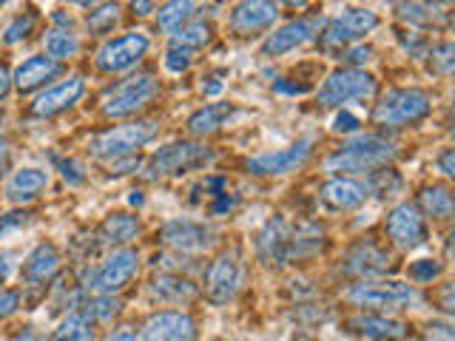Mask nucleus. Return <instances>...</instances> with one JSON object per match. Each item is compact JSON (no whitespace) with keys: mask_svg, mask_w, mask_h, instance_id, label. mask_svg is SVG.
I'll use <instances>...</instances> for the list:
<instances>
[{"mask_svg":"<svg viewBox=\"0 0 455 341\" xmlns=\"http://www.w3.org/2000/svg\"><path fill=\"white\" fill-rule=\"evenodd\" d=\"M395 146L390 139H384L379 134H355L347 139L339 151H333L324 160V168L331 174H376V170L387 168L395 160Z\"/></svg>","mask_w":455,"mask_h":341,"instance_id":"nucleus-1","label":"nucleus"},{"mask_svg":"<svg viewBox=\"0 0 455 341\" xmlns=\"http://www.w3.org/2000/svg\"><path fill=\"white\" fill-rule=\"evenodd\" d=\"M160 125L154 120H137V123H123V125H114L108 131L92 137L89 142V154L94 160H103V163H117L125 160V156H134V151H140L142 146L156 137Z\"/></svg>","mask_w":455,"mask_h":341,"instance_id":"nucleus-2","label":"nucleus"},{"mask_svg":"<svg viewBox=\"0 0 455 341\" xmlns=\"http://www.w3.org/2000/svg\"><path fill=\"white\" fill-rule=\"evenodd\" d=\"M345 298L355 307L367 310H398L419 302V290L398 279H362L353 282Z\"/></svg>","mask_w":455,"mask_h":341,"instance_id":"nucleus-3","label":"nucleus"},{"mask_svg":"<svg viewBox=\"0 0 455 341\" xmlns=\"http://www.w3.org/2000/svg\"><path fill=\"white\" fill-rule=\"evenodd\" d=\"M156 94H160V83L151 75H132L120 83H114L111 89H106L103 99H100V108H103L106 117H132V114L148 108Z\"/></svg>","mask_w":455,"mask_h":341,"instance_id":"nucleus-4","label":"nucleus"},{"mask_svg":"<svg viewBox=\"0 0 455 341\" xmlns=\"http://www.w3.org/2000/svg\"><path fill=\"white\" fill-rule=\"evenodd\" d=\"M137 274H140V253L134 248H114L89 274L85 290L97 296H114L123 288H128L137 279Z\"/></svg>","mask_w":455,"mask_h":341,"instance_id":"nucleus-5","label":"nucleus"},{"mask_svg":"<svg viewBox=\"0 0 455 341\" xmlns=\"http://www.w3.org/2000/svg\"><path fill=\"white\" fill-rule=\"evenodd\" d=\"M433 103L421 89H393L373 108V123L387 128H404L421 123L430 114Z\"/></svg>","mask_w":455,"mask_h":341,"instance_id":"nucleus-6","label":"nucleus"},{"mask_svg":"<svg viewBox=\"0 0 455 341\" xmlns=\"http://www.w3.org/2000/svg\"><path fill=\"white\" fill-rule=\"evenodd\" d=\"M213 160V151L199 142H171L146 163V179H163V177H180L185 170L203 168Z\"/></svg>","mask_w":455,"mask_h":341,"instance_id":"nucleus-7","label":"nucleus"},{"mask_svg":"<svg viewBox=\"0 0 455 341\" xmlns=\"http://www.w3.org/2000/svg\"><path fill=\"white\" fill-rule=\"evenodd\" d=\"M373 94H376L373 75H367L362 68H339L319 85L316 99L324 108H339L347 106L350 99H370Z\"/></svg>","mask_w":455,"mask_h":341,"instance_id":"nucleus-8","label":"nucleus"},{"mask_svg":"<svg viewBox=\"0 0 455 341\" xmlns=\"http://www.w3.org/2000/svg\"><path fill=\"white\" fill-rule=\"evenodd\" d=\"M248 276L245 259L239 250H225L213 259L205 270V296L213 305H225L242 290Z\"/></svg>","mask_w":455,"mask_h":341,"instance_id":"nucleus-9","label":"nucleus"},{"mask_svg":"<svg viewBox=\"0 0 455 341\" xmlns=\"http://www.w3.org/2000/svg\"><path fill=\"white\" fill-rule=\"evenodd\" d=\"M379 26V14L373 9H345L336 18L324 20L322 28V49H341L350 46V43L362 40L364 35H370Z\"/></svg>","mask_w":455,"mask_h":341,"instance_id":"nucleus-10","label":"nucleus"},{"mask_svg":"<svg viewBox=\"0 0 455 341\" xmlns=\"http://www.w3.org/2000/svg\"><path fill=\"white\" fill-rule=\"evenodd\" d=\"M293 245H296V227L284 219L274 217L256 236V256L265 267H284L293 262Z\"/></svg>","mask_w":455,"mask_h":341,"instance_id":"nucleus-11","label":"nucleus"},{"mask_svg":"<svg viewBox=\"0 0 455 341\" xmlns=\"http://www.w3.org/2000/svg\"><path fill=\"white\" fill-rule=\"evenodd\" d=\"M148 49H151L148 35L125 32L120 37L108 40L106 46L97 52L94 63H97L100 71H106V75H117V71H128L132 66H137L142 57L148 54Z\"/></svg>","mask_w":455,"mask_h":341,"instance_id":"nucleus-12","label":"nucleus"},{"mask_svg":"<svg viewBox=\"0 0 455 341\" xmlns=\"http://www.w3.org/2000/svg\"><path fill=\"white\" fill-rule=\"evenodd\" d=\"M384 234H387L390 245L398 250H416L427 242V222L424 213L412 205V202H402L395 205L387 219H384Z\"/></svg>","mask_w":455,"mask_h":341,"instance_id":"nucleus-13","label":"nucleus"},{"mask_svg":"<svg viewBox=\"0 0 455 341\" xmlns=\"http://www.w3.org/2000/svg\"><path fill=\"white\" fill-rule=\"evenodd\" d=\"M156 239L163 242L165 248L180 250V253H203L213 248L217 242V231L205 222H194V219H168Z\"/></svg>","mask_w":455,"mask_h":341,"instance_id":"nucleus-14","label":"nucleus"},{"mask_svg":"<svg viewBox=\"0 0 455 341\" xmlns=\"http://www.w3.org/2000/svg\"><path fill=\"white\" fill-rule=\"evenodd\" d=\"M310 154H313V137H302L288 148L251 156V160L245 163V168L256 177H284V174H293L296 168H302Z\"/></svg>","mask_w":455,"mask_h":341,"instance_id":"nucleus-15","label":"nucleus"},{"mask_svg":"<svg viewBox=\"0 0 455 341\" xmlns=\"http://www.w3.org/2000/svg\"><path fill=\"white\" fill-rule=\"evenodd\" d=\"M142 341H199V327L191 313L160 310L142 324Z\"/></svg>","mask_w":455,"mask_h":341,"instance_id":"nucleus-16","label":"nucleus"},{"mask_svg":"<svg viewBox=\"0 0 455 341\" xmlns=\"http://www.w3.org/2000/svg\"><path fill=\"white\" fill-rule=\"evenodd\" d=\"M393 265V256L379 248L376 242H355V245L345 253L341 259V274L362 282V279H376L381 274H387Z\"/></svg>","mask_w":455,"mask_h":341,"instance_id":"nucleus-17","label":"nucleus"},{"mask_svg":"<svg viewBox=\"0 0 455 341\" xmlns=\"http://www.w3.org/2000/svg\"><path fill=\"white\" fill-rule=\"evenodd\" d=\"M322 28H324L322 18H299V20L284 23L276 28V32L267 35V40L262 43V54L265 57L288 54L299 46H305V43H310L316 35H322Z\"/></svg>","mask_w":455,"mask_h":341,"instance_id":"nucleus-18","label":"nucleus"},{"mask_svg":"<svg viewBox=\"0 0 455 341\" xmlns=\"http://www.w3.org/2000/svg\"><path fill=\"white\" fill-rule=\"evenodd\" d=\"M85 94V80L83 77H68L63 83L52 85L40 97H35V103L28 106V114L40 120H49L57 117V114L68 111L75 103H80V97Z\"/></svg>","mask_w":455,"mask_h":341,"instance_id":"nucleus-19","label":"nucleus"},{"mask_svg":"<svg viewBox=\"0 0 455 341\" xmlns=\"http://www.w3.org/2000/svg\"><path fill=\"white\" fill-rule=\"evenodd\" d=\"M370 185L353 177H333L319 188V202L327 210H353L367 202Z\"/></svg>","mask_w":455,"mask_h":341,"instance_id":"nucleus-20","label":"nucleus"},{"mask_svg":"<svg viewBox=\"0 0 455 341\" xmlns=\"http://www.w3.org/2000/svg\"><path fill=\"white\" fill-rule=\"evenodd\" d=\"M347 330L370 341H402L410 336V324L384 316V313H359L347 319Z\"/></svg>","mask_w":455,"mask_h":341,"instance_id":"nucleus-21","label":"nucleus"},{"mask_svg":"<svg viewBox=\"0 0 455 341\" xmlns=\"http://www.w3.org/2000/svg\"><path fill=\"white\" fill-rule=\"evenodd\" d=\"M279 18L276 4H265V0H251V4H239L231 12V32L239 37H251L256 32H267Z\"/></svg>","mask_w":455,"mask_h":341,"instance_id":"nucleus-22","label":"nucleus"},{"mask_svg":"<svg viewBox=\"0 0 455 341\" xmlns=\"http://www.w3.org/2000/svg\"><path fill=\"white\" fill-rule=\"evenodd\" d=\"M63 71L60 63H54L52 57L46 54H35V57H28V60H23L18 68H14V75H12V83L18 85V91H35L40 89V85H46L49 80H54L57 75Z\"/></svg>","mask_w":455,"mask_h":341,"instance_id":"nucleus-23","label":"nucleus"},{"mask_svg":"<svg viewBox=\"0 0 455 341\" xmlns=\"http://www.w3.org/2000/svg\"><path fill=\"white\" fill-rule=\"evenodd\" d=\"M148 290L154 298H160L163 305H191L196 298V284L188 276H180V274H160L154 276Z\"/></svg>","mask_w":455,"mask_h":341,"instance_id":"nucleus-24","label":"nucleus"},{"mask_svg":"<svg viewBox=\"0 0 455 341\" xmlns=\"http://www.w3.org/2000/svg\"><path fill=\"white\" fill-rule=\"evenodd\" d=\"M60 265H63L60 250L49 245V242H43V245H37L32 253H28V259L23 265V279L28 284H46L60 274Z\"/></svg>","mask_w":455,"mask_h":341,"instance_id":"nucleus-25","label":"nucleus"},{"mask_svg":"<svg viewBox=\"0 0 455 341\" xmlns=\"http://www.w3.org/2000/svg\"><path fill=\"white\" fill-rule=\"evenodd\" d=\"M43 188H49V170L20 168L6 182V199L9 202H32Z\"/></svg>","mask_w":455,"mask_h":341,"instance_id":"nucleus-26","label":"nucleus"},{"mask_svg":"<svg viewBox=\"0 0 455 341\" xmlns=\"http://www.w3.org/2000/svg\"><path fill=\"white\" fill-rule=\"evenodd\" d=\"M142 231L140 219L134 217V213H108V217L103 219V225H100V242H106V245H128L132 239H137Z\"/></svg>","mask_w":455,"mask_h":341,"instance_id":"nucleus-27","label":"nucleus"},{"mask_svg":"<svg viewBox=\"0 0 455 341\" xmlns=\"http://www.w3.org/2000/svg\"><path fill=\"white\" fill-rule=\"evenodd\" d=\"M231 117H234L231 103H208L188 117V134H194V137L213 134V131H220Z\"/></svg>","mask_w":455,"mask_h":341,"instance_id":"nucleus-28","label":"nucleus"},{"mask_svg":"<svg viewBox=\"0 0 455 341\" xmlns=\"http://www.w3.org/2000/svg\"><path fill=\"white\" fill-rule=\"evenodd\" d=\"M419 210H424L433 219H447L455 213V196L444 188V185H427L419 194Z\"/></svg>","mask_w":455,"mask_h":341,"instance_id":"nucleus-29","label":"nucleus"},{"mask_svg":"<svg viewBox=\"0 0 455 341\" xmlns=\"http://www.w3.org/2000/svg\"><path fill=\"white\" fill-rule=\"evenodd\" d=\"M196 18V4H188V0H171L160 12H156V23H160L163 32H168L174 37L185 23H191Z\"/></svg>","mask_w":455,"mask_h":341,"instance_id":"nucleus-30","label":"nucleus"},{"mask_svg":"<svg viewBox=\"0 0 455 341\" xmlns=\"http://www.w3.org/2000/svg\"><path fill=\"white\" fill-rule=\"evenodd\" d=\"M52 341H94V321L85 316L83 310L68 313V316L57 324Z\"/></svg>","mask_w":455,"mask_h":341,"instance_id":"nucleus-31","label":"nucleus"},{"mask_svg":"<svg viewBox=\"0 0 455 341\" xmlns=\"http://www.w3.org/2000/svg\"><path fill=\"white\" fill-rule=\"evenodd\" d=\"M43 49H46V54L54 63H63L80 52V40L68 28H49L46 37H43Z\"/></svg>","mask_w":455,"mask_h":341,"instance_id":"nucleus-32","label":"nucleus"},{"mask_svg":"<svg viewBox=\"0 0 455 341\" xmlns=\"http://www.w3.org/2000/svg\"><path fill=\"white\" fill-rule=\"evenodd\" d=\"M447 6H433V4H402L398 6V18L410 26H430L450 18V12H444Z\"/></svg>","mask_w":455,"mask_h":341,"instance_id":"nucleus-33","label":"nucleus"},{"mask_svg":"<svg viewBox=\"0 0 455 341\" xmlns=\"http://www.w3.org/2000/svg\"><path fill=\"white\" fill-rule=\"evenodd\" d=\"M213 37V28L211 23H205L203 18H194L191 23H185L180 32L174 35V46H182V49H203L208 46Z\"/></svg>","mask_w":455,"mask_h":341,"instance_id":"nucleus-34","label":"nucleus"},{"mask_svg":"<svg viewBox=\"0 0 455 341\" xmlns=\"http://www.w3.org/2000/svg\"><path fill=\"white\" fill-rule=\"evenodd\" d=\"M427 63H430V71L441 77H455V40H444L435 43L427 52Z\"/></svg>","mask_w":455,"mask_h":341,"instance_id":"nucleus-35","label":"nucleus"},{"mask_svg":"<svg viewBox=\"0 0 455 341\" xmlns=\"http://www.w3.org/2000/svg\"><path fill=\"white\" fill-rule=\"evenodd\" d=\"M85 316H89L94 324H106L111 321L114 316L120 313V298H114V296H94L89 298L83 307H80Z\"/></svg>","mask_w":455,"mask_h":341,"instance_id":"nucleus-36","label":"nucleus"},{"mask_svg":"<svg viewBox=\"0 0 455 341\" xmlns=\"http://www.w3.org/2000/svg\"><path fill=\"white\" fill-rule=\"evenodd\" d=\"M120 20V6L117 4H103L97 6L89 18H85V28H89L92 35H108L114 26Z\"/></svg>","mask_w":455,"mask_h":341,"instance_id":"nucleus-37","label":"nucleus"},{"mask_svg":"<svg viewBox=\"0 0 455 341\" xmlns=\"http://www.w3.org/2000/svg\"><path fill=\"white\" fill-rule=\"evenodd\" d=\"M35 26H37V14L35 12H26V14H18L9 26H6V32H4V43L6 46H14V43H23L28 35L35 32Z\"/></svg>","mask_w":455,"mask_h":341,"instance_id":"nucleus-38","label":"nucleus"},{"mask_svg":"<svg viewBox=\"0 0 455 341\" xmlns=\"http://www.w3.org/2000/svg\"><path fill=\"white\" fill-rule=\"evenodd\" d=\"M441 274H444V265H441L438 259H419V262H412V265H410V279H412V282H419V284L433 282V279H438Z\"/></svg>","mask_w":455,"mask_h":341,"instance_id":"nucleus-39","label":"nucleus"},{"mask_svg":"<svg viewBox=\"0 0 455 341\" xmlns=\"http://www.w3.org/2000/svg\"><path fill=\"white\" fill-rule=\"evenodd\" d=\"M194 63V52L191 49H182V46H171L165 52V68L174 71V75H182V71H188Z\"/></svg>","mask_w":455,"mask_h":341,"instance_id":"nucleus-40","label":"nucleus"},{"mask_svg":"<svg viewBox=\"0 0 455 341\" xmlns=\"http://www.w3.org/2000/svg\"><path fill=\"white\" fill-rule=\"evenodd\" d=\"M424 341H455V321L435 319L424 324Z\"/></svg>","mask_w":455,"mask_h":341,"instance_id":"nucleus-41","label":"nucleus"},{"mask_svg":"<svg viewBox=\"0 0 455 341\" xmlns=\"http://www.w3.org/2000/svg\"><path fill=\"white\" fill-rule=\"evenodd\" d=\"M52 163H54L57 168H60V174H63V179H66L68 185H80V182L85 179L83 165H80L77 160H63V156L52 154Z\"/></svg>","mask_w":455,"mask_h":341,"instance_id":"nucleus-42","label":"nucleus"},{"mask_svg":"<svg viewBox=\"0 0 455 341\" xmlns=\"http://www.w3.org/2000/svg\"><path fill=\"white\" fill-rule=\"evenodd\" d=\"M28 219H32V213H26V210H14V213H6V217H0V236L18 231V227H26Z\"/></svg>","mask_w":455,"mask_h":341,"instance_id":"nucleus-43","label":"nucleus"},{"mask_svg":"<svg viewBox=\"0 0 455 341\" xmlns=\"http://www.w3.org/2000/svg\"><path fill=\"white\" fill-rule=\"evenodd\" d=\"M359 125H362V120L359 117H353V114H347V111H341V114H336L333 117V131L336 134H355L359 131Z\"/></svg>","mask_w":455,"mask_h":341,"instance_id":"nucleus-44","label":"nucleus"},{"mask_svg":"<svg viewBox=\"0 0 455 341\" xmlns=\"http://www.w3.org/2000/svg\"><path fill=\"white\" fill-rule=\"evenodd\" d=\"M341 60L350 63V68L353 66H364V63L373 60V49H370V46H353V49L345 52V57H341Z\"/></svg>","mask_w":455,"mask_h":341,"instance_id":"nucleus-45","label":"nucleus"},{"mask_svg":"<svg viewBox=\"0 0 455 341\" xmlns=\"http://www.w3.org/2000/svg\"><path fill=\"white\" fill-rule=\"evenodd\" d=\"M20 307V293L18 290H0V319L12 316Z\"/></svg>","mask_w":455,"mask_h":341,"instance_id":"nucleus-46","label":"nucleus"},{"mask_svg":"<svg viewBox=\"0 0 455 341\" xmlns=\"http://www.w3.org/2000/svg\"><path fill=\"white\" fill-rule=\"evenodd\" d=\"M438 305L447 316H455V282L444 284V288L438 290Z\"/></svg>","mask_w":455,"mask_h":341,"instance_id":"nucleus-47","label":"nucleus"},{"mask_svg":"<svg viewBox=\"0 0 455 341\" xmlns=\"http://www.w3.org/2000/svg\"><path fill=\"white\" fill-rule=\"evenodd\" d=\"M435 168L441 170L444 177L455 179V148H447L444 154H438V160H435Z\"/></svg>","mask_w":455,"mask_h":341,"instance_id":"nucleus-48","label":"nucleus"},{"mask_svg":"<svg viewBox=\"0 0 455 341\" xmlns=\"http://www.w3.org/2000/svg\"><path fill=\"white\" fill-rule=\"evenodd\" d=\"M134 168H140L137 156H125V160L111 163V174H128V170H134Z\"/></svg>","mask_w":455,"mask_h":341,"instance_id":"nucleus-49","label":"nucleus"},{"mask_svg":"<svg viewBox=\"0 0 455 341\" xmlns=\"http://www.w3.org/2000/svg\"><path fill=\"white\" fill-rule=\"evenodd\" d=\"M103 341H142L134 330H128V327H120V330H114V333H108Z\"/></svg>","mask_w":455,"mask_h":341,"instance_id":"nucleus-50","label":"nucleus"},{"mask_svg":"<svg viewBox=\"0 0 455 341\" xmlns=\"http://www.w3.org/2000/svg\"><path fill=\"white\" fill-rule=\"evenodd\" d=\"M9 85H12V77H9V68L0 66V99L9 94Z\"/></svg>","mask_w":455,"mask_h":341,"instance_id":"nucleus-51","label":"nucleus"},{"mask_svg":"<svg viewBox=\"0 0 455 341\" xmlns=\"http://www.w3.org/2000/svg\"><path fill=\"white\" fill-rule=\"evenodd\" d=\"M276 91H291V94H305L307 85H288V83H276Z\"/></svg>","mask_w":455,"mask_h":341,"instance_id":"nucleus-52","label":"nucleus"},{"mask_svg":"<svg viewBox=\"0 0 455 341\" xmlns=\"http://www.w3.org/2000/svg\"><path fill=\"white\" fill-rule=\"evenodd\" d=\"M6 276H9V256L0 253V284L6 282Z\"/></svg>","mask_w":455,"mask_h":341,"instance_id":"nucleus-53","label":"nucleus"},{"mask_svg":"<svg viewBox=\"0 0 455 341\" xmlns=\"http://www.w3.org/2000/svg\"><path fill=\"white\" fill-rule=\"evenodd\" d=\"M132 9H134V14H151L156 6L154 4H132Z\"/></svg>","mask_w":455,"mask_h":341,"instance_id":"nucleus-54","label":"nucleus"},{"mask_svg":"<svg viewBox=\"0 0 455 341\" xmlns=\"http://www.w3.org/2000/svg\"><path fill=\"white\" fill-rule=\"evenodd\" d=\"M6 165H9V151H6V146L0 148V174L6 170Z\"/></svg>","mask_w":455,"mask_h":341,"instance_id":"nucleus-55","label":"nucleus"},{"mask_svg":"<svg viewBox=\"0 0 455 341\" xmlns=\"http://www.w3.org/2000/svg\"><path fill=\"white\" fill-rule=\"evenodd\" d=\"M9 341H46V338H40V336H32V333H23V336H14Z\"/></svg>","mask_w":455,"mask_h":341,"instance_id":"nucleus-56","label":"nucleus"},{"mask_svg":"<svg viewBox=\"0 0 455 341\" xmlns=\"http://www.w3.org/2000/svg\"><path fill=\"white\" fill-rule=\"evenodd\" d=\"M447 250H450V256H452V259H455V227H452V231H450V242H447Z\"/></svg>","mask_w":455,"mask_h":341,"instance_id":"nucleus-57","label":"nucleus"},{"mask_svg":"<svg viewBox=\"0 0 455 341\" xmlns=\"http://www.w3.org/2000/svg\"><path fill=\"white\" fill-rule=\"evenodd\" d=\"M142 202V196H140V191H134V196H132V205H140Z\"/></svg>","mask_w":455,"mask_h":341,"instance_id":"nucleus-58","label":"nucleus"},{"mask_svg":"<svg viewBox=\"0 0 455 341\" xmlns=\"http://www.w3.org/2000/svg\"><path fill=\"white\" fill-rule=\"evenodd\" d=\"M450 134H452V139H455V117H452V123H450Z\"/></svg>","mask_w":455,"mask_h":341,"instance_id":"nucleus-59","label":"nucleus"},{"mask_svg":"<svg viewBox=\"0 0 455 341\" xmlns=\"http://www.w3.org/2000/svg\"><path fill=\"white\" fill-rule=\"evenodd\" d=\"M6 146V142H4V137H0V148H4Z\"/></svg>","mask_w":455,"mask_h":341,"instance_id":"nucleus-60","label":"nucleus"}]
</instances>
